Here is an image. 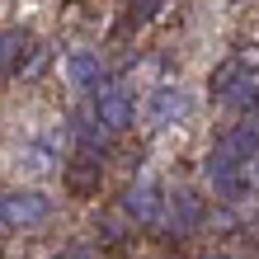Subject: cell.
I'll list each match as a JSON object with an SVG mask.
<instances>
[{
	"instance_id": "obj_16",
	"label": "cell",
	"mask_w": 259,
	"mask_h": 259,
	"mask_svg": "<svg viewBox=\"0 0 259 259\" xmlns=\"http://www.w3.org/2000/svg\"><path fill=\"white\" fill-rule=\"evenodd\" d=\"M5 80H10V71H5V66H0V85H5Z\"/></svg>"
},
{
	"instance_id": "obj_7",
	"label": "cell",
	"mask_w": 259,
	"mask_h": 259,
	"mask_svg": "<svg viewBox=\"0 0 259 259\" xmlns=\"http://www.w3.org/2000/svg\"><path fill=\"white\" fill-rule=\"evenodd\" d=\"M212 151H222L226 160H250L259 156V118H236L231 127H222V137L212 142Z\"/></svg>"
},
{
	"instance_id": "obj_15",
	"label": "cell",
	"mask_w": 259,
	"mask_h": 259,
	"mask_svg": "<svg viewBox=\"0 0 259 259\" xmlns=\"http://www.w3.org/2000/svg\"><path fill=\"white\" fill-rule=\"evenodd\" d=\"M160 5H165V0H127V19L132 24H151L160 14Z\"/></svg>"
},
{
	"instance_id": "obj_14",
	"label": "cell",
	"mask_w": 259,
	"mask_h": 259,
	"mask_svg": "<svg viewBox=\"0 0 259 259\" xmlns=\"http://www.w3.org/2000/svg\"><path fill=\"white\" fill-rule=\"evenodd\" d=\"M236 184H240V198H259V156H250V160H240L236 165Z\"/></svg>"
},
{
	"instance_id": "obj_10",
	"label": "cell",
	"mask_w": 259,
	"mask_h": 259,
	"mask_svg": "<svg viewBox=\"0 0 259 259\" xmlns=\"http://www.w3.org/2000/svg\"><path fill=\"white\" fill-rule=\"evenodd\" d=\"M240 118H259V80H236L231 90L222 95Z\"/></svg>"
},
{
	"instance_id": "obj_2",
	"label": "cell",
	"mask_w": 259,
	"mask_h": 259,
	"mask_svg": "<svg viewBox=\"0 0 259 259\" xmlns=\"http://www.w3.org/2000/svg\"><path fill=\"white\" fill-rule=\"evenodd\" d=\"M90 118H95V127L104 137H123L132 123H137V99L127 85L118 80H104L95 95H90Z\"/></svg>"
},
{
	"instance_id": "obj_12",
	"label": "cell",
	"mask_w": 259,
	"mask_h": 259,
	"mask_svg": "<svg viewBox=\"0 0 259 259\" xmlns=\"http://www.w3.org/2000/svg\"><path fill=\"white\" fill-rule=\"evenodd\" d=\"M236 80H245V66H240V57H226V62H217V66H212V75H207V90H212V95H226V90H231Z\"/></svg>"
},
{
	"instance_id": "obj_4",
	"label": "cell",
	"mask_w": 259,
	"mask_h": 259,
	"mask_svg": "<svg viewBox=\"0 0 259 259\" xmlns=\"http://www.w3.org/2000/svg\"><path fill=\"white\" fill-rule=\"evenodd\" d=\"M160 203H165V193L156 184V175H137L132 184L123 189V203H118V212L127 217V226H160Z\"/></svg>"
},
{
	"instance_id": "obj_1",
	"label": "cell",
	"mask_w": 259,
	"mask_h": 259,
	"mask_svg": "<svg viewBox=\"0 0 259 259\" xmlns=\"http://www.w3.org/2000/svg\"><path fill=\"white\" fill-rule=\"evenodd\" d=\"M52 193H42L33 184H14V189H0V226L5 231H38V226L52 222Z\"/></svg>"
},
{
	"instance_id": "obj_3",
	"label": "cell",
	"mask_w": 259,
	"mask_h": 259,
	"mask_svg": "<svg viewBox=\"0 0 259 259\" xmlns=\"http://www.w3.org/2000/svg\"><path fill=\"white\" fill-rule=\"evenodd\" d=\"M189 113H193V99H189L184 85H156V90L146 95V104H142L146 132H170V127L184 123Z\"/></svg>"
},
{
	"instance_id": "obj_13",
	"label": "cell",
	"mask_w": 259,
	"mask_h": 259,
	"mask_svg": "<svg viewBox=\"0 0 259 259\" xmlns=\"http://www.w3.org/2000/svg\"><path fill=\"white\" fill-rule=\"evenodd\" d=\"M48 66H52V48H28V52H24V62L14 66V80H24V85H28V80H38Z\"/></svg>"
},
{
	"instance_id": "obj_6",
	"label": "cell",
	"mask_w": 259,
	"mask_h": 259,
	"mask_svg": "<svg viewBox=\"0 0 259 259\" xmlns=\"http://www.w3.org/2000/svg\"><path fill=\"white\" fill-rule=\"evenodd\" d=\"M62 85L71 90V95H95V90L104 85V62H99V52H90V48H75L62 57Z\"/></svg>"
},
{
	"instance_id": "obj_11",
	"label": "cell",
	"mask_w": 259,
	"mask_h": 259,
	"mask_svg": "<svg viewBox=\"0 0 259 259\" xmlns=\"http://www.w3.org/2000/svg\"><path fill=\"white\" fill-rule=\"evenodd\" d=\"M24 52H28V33L24 28H5L0 33V66L10 71V80H14V66L24 62Z\"/></svg>"
},
{
	"instance_id": "obj_9",
	"label": "cell",
	"mask_w": 259,
	"mask_h": 259,
	"mask_svg": "<svg viewBox=\"0 0 259 259\" xmlns=\"http://www.w3.org/2000/svg\"><path fill=\"white\" fill-rule=\"evenodd\" d=\"M14 170H19L24 179H42V175L62 170V160H57L48 146H38V142H24L19 151H14Z\"/></svg>"
},
{
	"instance_id": "obj_5",
	"label": "cell",
	"mask_w": 259,
	"mask_h": 259,
	"mask_svg": "<svg viewBox=\"0 0 259 259\" xmlns=\"http://www.w3.org/2000/svg\"><path fill=\"white\" fill-rule=\"evenodd\" d=\"M203 217H207V203H203L198 189H175V193H165V203H160V226L170 236L203 231Z\"/></svg>"
},
{
	"instance_id": "obj_8",
	"label": "cell",
	"mask_w": 259,
	"mask_h": 259,
	"mask_svg": "<svg viewBox=\"0 0 259 259\" xmlns=\"http://www.w3.org/2000/svg\"><path fill=\"white\" fill-rule=\"evenodd\" d=\"M99 179H104L99 156H85V151H75V156L62 165V184H66L71 198H95V193H99Z\"/></svg>"
}]
</instances>
